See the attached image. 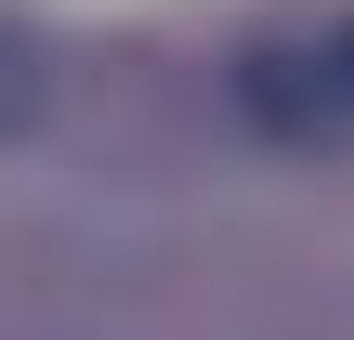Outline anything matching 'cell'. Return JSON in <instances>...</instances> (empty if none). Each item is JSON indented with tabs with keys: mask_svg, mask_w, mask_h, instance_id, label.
Segmentation results:
<instances>
[{
	"mask_svg": "<svg viewBox=\"0 0 354 340\" xmlns=\"http://www.w3.org/2000/svg\"><path fill=\"white\" fill-rule=\"evenodd\" d=\"M236 105H250L276 144H328V131H342L328 39H315V52H302V39H250V52H236Z\"/></svg>",
	"mask_w": 354,
	"mask_h": 340,
	"instance_id": "6da1fadb",
	"label": "cell"
},
{
	"mask_svg": "<svg viewBox=\"0 0 354 340\" xmlns=\"http://www.w3.org/2000/svg\"><path fill=\"white\" fill-rule=\"evenodd\" d=\"M39 118H53V52H39V26L0 13V144H26Z\"/></svg>",
	"mask_w": 354,
	"mask_h": 340,
	"instance_id": "7a4b0ae2",
	"label": "cell"
},
{
	"mask_svg": "<svg viewBox=\"0 0 354 340\" xmlns=\"http://www.w3.org/2000/svg\"><path fill=\"white\" fill-rule=\"evenodd\" d=\"M328 79H342V118H354V26L328 39Z\"/></svg>",
	"mask_w": 354,
	"mask_h": 340,
	"instance_id": "3957f363",
	"label": "cell"
}]
</instances>
